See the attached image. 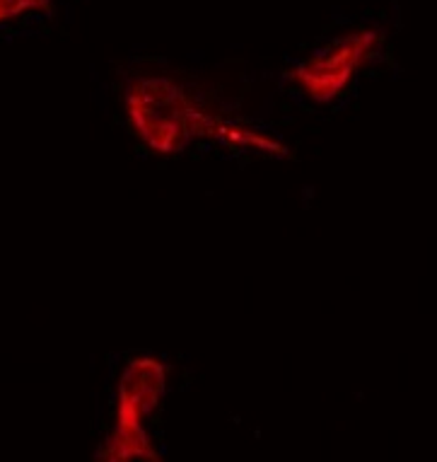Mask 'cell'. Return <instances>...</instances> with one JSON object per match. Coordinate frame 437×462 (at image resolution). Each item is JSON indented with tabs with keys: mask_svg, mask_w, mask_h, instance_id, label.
<instances>
[{
	"mask_svg": "<svg viewBox=\"0 0 437 462\" xmlns=\"http://www.w3.org/2000/svg\"><path fill=\"white\" fill-rule=\"evenodd\" d=\"M167 393V365L159 358H133L116 387V419L114 429L97 453V460H159L143 421L155 414Z\"/></svg>",
	"mask_w": 437,
	"mask_h": 462,
	"instance_id": "7a4b0ae2",
	"label": "cell"
},
{
	"mask_svg": "<svg viewBox=\"0 0 437 462\" xmlns=\"http://www.w3.org/2000/svg\"><path fill=\"white\" fill-rule=\"evenodd\" d=\"M129 122L148 148L162 155L187 151L196 138H215L234 145L286 152V148L259 131L220 119L201 105L181 83L167 76L131 80L123 95Z\"/></svg>",
	"mask_w": 437,
	"mask_h": 462,
	"instance_id": "6da1fadb",
	"label": "cell"
},
{
	"mask_svg": "<svg viewBox=\"0 0 437 462\" xmlns=\"http://www.w3.org/2000/svg\"><path fill=\"white\" fill-rule=\"evenodd\" d=\"M53 0H0V24L13 23L30 13H49Z\"/></svg>",
	"mask_w": 437,
	"mask_h": 462,
	"instance_id": "277c9868",
	"label": "cell"
},
{
	"mask_svg": "<svg viewBox=\"0 0 437 462\" xmlns=\"http://www.w3.org/2000/svg\"><path fill=\"white\" fill-rule=\"evenodd\" d=\"M385 34L372 27L355 30L336 39L322 51L312 53L293 69V80L309 99L329 105L353 83L355 73L375 56Z\"/></svg>",
	"mask_w": 437,
	"mask_h": 462,
	"instance_id": "3957f363",
	"label": "cell"
}]
</instances>
